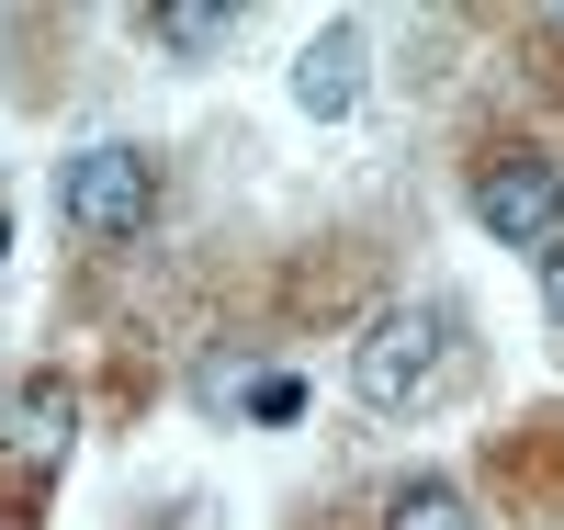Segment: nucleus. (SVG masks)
<instances>
[{
    "label": "nucleus",
    "mask_w": 564,
    "mask_h": 530,
    "mask_svg": "<svg viewBox=\"0 0 564 530\" xmlns=\"http://www.w3.org/2000/svg\"><path fill=\"white\" fill-rule=\"evenodd\" d=\"M441 350H452V316H441V305H384V316H372V339L350 350V396L395 418V407H417V396L441 383Z\"/></svg>",
    "instance_id": "1"
},
{
    "label": "nucleus",
    "mask_w": 564,
    "mask_h": 530,
    "mask_svg": "<svg viewBox=\"0 0 564 530\" xmlns=\"http://www.w3.org/2000/svg\"><path fill=\"white\" fill-rule=\"evenodd\" d=\"M57 204H68L79 237H135V226L159 215V159L148 148H79L57 170Z\"/></svg>",
    "instance_id": "2"
},
{
    "label": "nucleus",
    "mask_w": 564,
    "mask_h": 530,
    "mask_svg": "<svg viewBox=\"0 0 564 530\" xmlns=\"http://www.w3.org/2000/svg\"><path fill=\"white\" fill-rule=\"evenodd\" d=\"M475 226L497 237V249H553V237H564V181H553V159H486V170H475Z\"/></svg>",
    "instance_id": "3"
},
{
    "label": "nucleus",
    "mask_w": 564,
    "mask_h": 530,
    "mask_svg": "<svg viewBox=\"0 0 564 530\" xmlns=\"http://www.w3.org/2000/svg\"><path fill=\"white\" fill-rule=\"evenodd\" d=\"M294 102H305L316 125H339V113L361 102V23H327V34H305V57H294Z\"/></svg>",
    "instance_id": "4"
},
{
    "label": "nucleus",
    "mask_w": 564,
    "mask_h": 530,
    "mask_svg": "<svg viewBox=\"0 0 564 530\" xmlns=\"http://www.w3.org/2000/svg\"><path fill=\"white\" fill-rule=\"evenodd\" d=\"M68 429H79V396H68L57 372H34L23 396H12V441H23L34 463H57V452H68Z\"/></svg>",
    "instance_id": "5"
},
{
    "label": "nucleus",
    "mask_w": 564,
    "mask_h": 530,
    "mask_svg": "<svg viewBox=\"0 0 564 530\" xmlns=\"http://www.w3.org/2000/svg\"><path fill=\"white\" fill-rule=\"evenodd\" d=\"M384 530H475V508H463V486H441V474H406L384 497Z\"/></svg>",
    "instance_id": "6"
},
{
    "label": "nucleus",
    "mask_w": 564,
    "mask_h": 530,
    "mask_svg": "<svg viewBox=\"0 0 564 530\" xmlns=\"http://www.w3.org/2000/svg\"><path fill=\"white\" fill-rule=\"evenodd\" d=\"M148 34L170 45V57H215V45L238 34V12H215V0H170V12H148Z\"/></svg>",
    "instance_id": "7"
},
{
    "label": "nucleus",
    "mask_w": 564,
    "mask_h": 530,
    "mask_svg": "<svg viewBox=\"0 0 564 530\" xmlns=\"http://www.w3.org/2000/svg\"><path fill=\"white\" fill-rule=\"evenodd\" d=\"M294 407H305L294 372H260V383H249V418H294Z\"/></svg>",
    "instance_id": "8"
},
{
    "label": "nucleus",
    "mask_w": 564,
    "mask_h": 530,
    "mask_svg": "<svg viewBox=\"0 0 564 530\" xmlns=\"http://www.w3.org/2000/svg\"><path fill=\"white\" fill-rule=\"evenodd\" d=\"M542 316L564 327V237H553V249H542Z\"/></svg>",
    "instance_id": "9"
}]
</instances>
